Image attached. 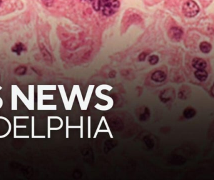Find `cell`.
I'll return each mask as SVG.
<instances>
[{"label":"cell","mask_w":214,"mask_h":180,"mask_svg":"<svg viewBox=\"0 0 214 180\" xmlns=\"http://www.w3.org/2000/svg\"><path fill=\"white\" fill-rule=\"evenodd\" d=\"M101 0H95L93 2V8L95 11H98L100 8Z\"/></svg>","instance_id":"obj_12"},{"label":"cell","mask_w":214,"mask_h":180,"mask_svg":"<svg viewBox=\"0 0 214 180\" xmlns=\"http://www.w3.org/2000/svg\"><path fill=\"white\" fill-rule=\"evenodd\" d=\"M183 114L184 117L186 118V119H190V118H191L195 116L196 111L192 107H187L183 111Z\"/></svg>","instance_id":"obj_8"},{"label":"cell","mask_w":214,"mask_h":180,"mask_svg":"<svg viewBox=\"0 0 214 180\" xmlns=\"http://www.w3.org/2000/svg\"><path fill=\"white\" fill-rule=\"evenodd\" d=\"M42 1V2L46 6L49 7L51 6L53 4L54 0H41Z\"/></svg>","instance_id":"obj_13"},{"label":"cell","mask_w":214,"mask_h":180,"mask_svg":"<svg viewBox=\"0 0 214 180\" xmlns=\"http://www.w3.org/2000/svg\"><path fill=\"white\" fill-rule=\"evenodd\" d=\"M148 61L150 62V63L152 65L153 64H156L158 62V57L156 55H153V56H151L149 59H148Z\"/></svg>","instance_id":"obj_11"},{"label":"cell","mask_w":214,"mask_h":180,"mask_svg":"<svg viewBox=\"0 0 214 180\" xmlns=\"http://www.w3.org/2000/svg\"><path fill=\"white\" fill-rule=\"evenodd\" d=\"M199 48H200V50L204 54L209 53L212 49L211 44L206 41L201 42L200 44Z\"/></svg>","instance_id":"obj_7"},{"label":"cell","mask_w":214,"mask_h":180,"mask_svg":"<svg viewBox=\"0 0 214 180\" xmlns=\"http://www.w3.org/2000/svg\"><path fill=\"white\" fill-rule=\"evenodd\" d=\"M11 49L13 52L16 53L18 55H20L21 52L24 51L26 49V48L23 43L18 42Z\"/></svg>","instance_id":"obj_9"},{"label":"cell","mask_w":214,"mask_h":180,"mask_svg":"<svg viewBox=\"0 0 214 180\" xmlns=\"http://www.w3.org/2000/svg\"><path fill=\"white\" fill-rule=\"evenodd\" d=\"M84 1H87L88 2H91V1H92V0H84Z\"/></svg>","instance_id":"obj_16"},{"label":"cell","mask_w":214,"mask_h":180,"mask_svg":"<svg viewBox=\"0 0 214 180\" xmlns=\"http://www.w3.org/2000/svg\"><path fill=\"white\" fill-rule=\"evenodd\" d=\"M183 30L178 27H173L169 31V37L174 41H179L183 36Z\"/></svg>","instance_id":"obj_3"},{"label":"cell","mask_w":214,"mask_h":180,"mask_svg":"<svg viewBox=\"0 0 214 180\" xmlns=\"http://www.w3.org/2000/svg\"><path fill=\"white\" fill-rule=\"evenodd\" d=\"M182 10L185 16L193 18L198 14L200 8L196 2L193 0H188L183 4Z\"/></svg>","instance_id":"obj_1"},{"label":"cell","mask_w":214,"mask_h":180,"mask_svg":"<svg viewBox=\"0 0 214 180\" xmlns=\"http://www.w3.org/2000/svg\"><path fill=\"white\" fill-rule=\"evenodd\" d=\"M151 78L155 81L162 82L166 79V74L161 71H157L153 74Z\"/></svg>","instance_id":"obj_6"},{"label":"cell","mask_w":214,"mask_h":180,"mask_svg":"<svg viewBox=\"0 0 214 180\" xmlns=\"http://www.w3.org/2000/svg\"><path fill=\"white\" fill-rule=\"evenodd\" d=\"M26 71V68L24 66H19L16 69V74L18 75H23Z\"/></svg>","instance_id":"obj_10"},{"label":"cell","mask_w":214,"mask_h":180,"mask_svg":"<svg viewBox=\"0 0 214 180\" xmlns=\"http://www.w3.org/2000/svg\"><path fill=\"white\" fill-rule=\"evenodd\" d=\"M210 92H211V95L214 96V83H213V86H211V88Z\"/></svg>","instance_id":"obj_15"},{"label":"cell","mask_w":214,"mask_h":180,"mask_svg":"<svg viewBox=\"0 0 214 180\" xmlns=\"http://www.w3.org/2000/svg\"><path fill=\"white\" fill-rule=\"evenodd\" d=\"M192 66L196 69H205L207 66L206 62L203 58H195L191 61Z\"/></svg>","instance_id":"obj_4"},{"label":"cell","mask_w":214,"mask_h":180,"mask_svg":"<svg viewBox=\"0 0 214 180\" xmlns=\"http://www.w3.org/2000/svg\"><path fill=\"white\" fill-rule=\"evenodd\" d=\"M101 1H103V2H106V1H108L109 0H101Z\"/></svg>","instance_id":"obj_17"},{"label":"cell","mask_w":214,"mask_h":180,"mask_svg":"<svg viewBox=\"0 0 214 180\" xmlns=\"http://www.w3.org/2000/svg\"><path fill=\"white\" fill-rule=\"evenodd\" d=\"M145 56H146V55H145V54L144 52H143V53L140 54V57H139V58H140V61H143V60H144V59H145Z\"/></svg>","instance_id":"obj_14"},{"label":"cell","mask_w":214,"mask_h":180,"mask_svg":"<svg viewBox=\"0 0 214 180\" xmlns=\"http://www.w3.org/2000/svg\"><path fill=\"white\" fill-rule=\"evenodd\" d=\"M120 7V2L118 0H113L111 2L106 4L103 9V13L106 16H110L114 14Z\"/></svg>","instance_id":"obj_2"},{"label":"cell","mask_w":214,"mask_h":180,"mask_svg":"<svg viewBox=\"0 0 214 180\" xmlns=\"http://www.w3.org/2000/svg\"><path fill=\"white\" fill-rule=\"evenodd\" d=\"M195 76L198 81L203 82L208 78V72L205 69H196L194 72Z\"/></svg>","instance_id":"obj_5"}]
</instances>
